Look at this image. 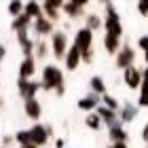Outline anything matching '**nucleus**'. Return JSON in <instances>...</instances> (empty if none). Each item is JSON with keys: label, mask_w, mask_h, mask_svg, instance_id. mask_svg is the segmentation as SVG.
I'll return each instance as SVG.
<instances>
[{"label": "nucleus", "mask_w": 148, "mask_h": 148, "mask_svg": "<svg viewBox=\"0 0 148 148\" xmlns=\"http://www.w3.org/2000/svg\"><path fill=\"white\" fill-rule=\"evenodd\" d=\"M104 6H106V11H108V15H106V19H104V28H106V34L121 38V36H123V23H121V17H119V13L114 11V2L106 0V2H104Z\"/></svg>", "instance_id": "nucleus-1"}, {"label": "nucleus", "mask_w": 148, "mask_h": 148, "mask_svg": "<svg viewBox=\"0 0 148 148\" xmlns=\"http://www.w3.org/2000/svg\"><path fill=\"white\" fill-rule=\"evenodd\" d=\"M42 87L45 89H62L64 87V74L57 66H45L42 68Z\"/></svg>", "instance_id": "nucleus-2"}, {"label": "nucleus", "mask_w": 148, "mask_h": 148, "mask_svg": "<svg viewBox=\"0 0 148 148\" xmlns=\"http://www.w3.org/2000/svg\"><path fill=\"white\" fill-rule=\"evenodd\" d=\"M51 47H53V55L57 59L66 57V49H68V34L62 30L53 32V38H51Z\"/></svg>", "instance_id": "nucleus-3"}, {"label": "nucleus", "mask_w": 148, "mask_h": 148, "mask_svg": "<svg viewBox=\"0 0 148 148\" xmlns=\"http://www.w3.org/2000/svg\"><path fill=\"white\" fill-rule=\"evenodd\" d=\"M133 62H136V51H133L129 45L121 47V51L116 53V59H114L116 68H121V70H127V68H131V66H133Z\"/></svg>", "instance_id": "nucleus-4"}, {"label": "nucleus", "mask_w": 148, "mask_h": 148, "mask_svg": "<svg viewBox=\"0 0 148 148\" xmlns=\"http://www.w3.org/2000/svg\"><path fill=\"white\" fill-rule=\"evenodd\" d=\"M91 45H93V32L87 30V28H80L74 36V47L80 51V55L87 51H91Z\"/></svg>", "instance_id": "nucleus-5"}, {"label": "nucleus", "mask_w": 148, "mask_h": 148, "mask_svg": "<svg viewBox=\"0 0 148 148\" xmlns=\"http://www.w3.org/2000/svg\"><path fill=\"white\" fill-rule=\"evenodd\" d=\"M40 83H34V80H25V78H19V83H17V89H19V95H21L25 102L28 99H34L36 97V91L40 89Z\"/></svg>", "instance_id": "nucleus-6"}, {"label": "nucleus", "mask_w": 148, "mask_h": 148, "mask_svg": "<svg viewBox=\"0 0 148 148\" xmlns=\"http://www.w3.org/2000/svg\"><path fill=\"white\" fill-rule=\"evenodd\" d=\"M95 112H97V116L102 119L104 123L110 127V129H112V127L123 125V123H121V119H119V112H114V110H110V108H106L104 104H99L97 108H95Z\"/></svg>", "instance_id": "nucleus-7"}, {"label": "nucleus", "mask_w": 148, "mask_h": 148, "mask_svg": "<svg viewBox=\"0 0 148 148\" xmlns=\"http://www.w3.org/2000/svg\"><path fill=\"white\" fill-rule=\"evenodd\" d=\"M51 136V127H45V125H34L30 129V140H32V144H36V146H42L47 144V140H49Z\"/></svg>", "instance_id": "nucleus-8"}, {"label": "nucleus", "mask_w": 148, "mask_h": 148, "mask_svg": "<svg viewBox=\"0 0 148 148\" xmlns=\"http://www.w3.org/2000/svg\"><path fill=\"white\" fill-rule=\"evenodd\" d=\"M123 80L127 83L131 91H138L140 87H142V72H140L136 66H131V68H127L125 74H123Z\"/></svg>", "instance_id": "nucleus-9"}, {"label": "nucleus", "mask_w": 148, "mask_h": 148, "mask_svg": "<svg viewBox=\"0 0 148 148\" xmlns=\"http://www.w3.org/2000/svg\"><path fill=\"white\" fill-rule=\"evenodd\" d=\"M89 2L85 0H70V2H64V11L70 15V19H76V17H83L85 15V6Z\"/></svg>", "instance_id": "nucleus-10"}, {"label": "nucleus", "mask_w": 148, "mask_h": 148, "mask_svg": "<svg viewBox=\"0 0 148 148\" xmlns=\"http://www.w3.org/2000/svg\"><path fill=\"white\" fill-rule=\"evenodd\" d=\"M136 116H138V106L131 104V102H123V106H121V110H119L121 123H131Z\"/></svg>", "instance_id": "nucleus-11"}, {"label": "nucleus", "mask_w": 148, "mask_h": 148, "mask_svg": "<svg viewBox=\"0 0 148 148\" xmlns=\"http://www.w3.org/2000/svg\"><path fill=\"white\" fill-rule=\"evenodd\" d=\"M102 104V95H97V93H89V95H85L83 99H78V108L80 110H93V108H97V106Z\"/></svg>", "instance_id": "nucleus-12"}, {"label": "nucleus", "mask_w": 148, "mask_h": 148, "mask_svg": "<svg viewBox=\"0 0 148 148\" xmlns=\"http://www.w3.org/2000/svg\"><path fill=\"white\" fill-rule=\"evenodd\" d=\"M64 59H66V68L72 72V70H76V68H78V64H80V59H83V55H80V51L72 45V47H70V51L66 53V57H64Z\"/></svg>", "instance_id": "nucleus-13"}, {"label": "nucleus", "mask_w": 148, "mask_h": 148, "mask_svg": "<svg viewBox=\"0 0 148 148\" xmlns=\"http://www.w3.org/2000/svg\"><path fill=\"white\" fill-rule=\"evenodd\" d=\"M34 72H36V57H25L21 62V66H19V78L28 80Z\"/></svg>", "instance_id": "nucleus-14"}, {"label": "nucleus", "mask_w": 148, "mask_h": 148, "mask_svg": "<svg viewBox=\"0 0 148 148\" xmlns=\"http://www.w3.org/2000/svg\"><path fill=\"white\" fill-rule=\"evenodd\" d=\"M42 9L47 11V19L55 21V19H59L57 9H64V2L62 0H47V2H42Z\"/></svg>", "instance_id": "nucleus-15"}, {"label": "nucleus", "mask_w": 148, "mask_h": 148, "mask_svg": "<svg viewBox=\"0 0 148 148\" xmlns=\"http://www.w3.org/2000/svg\"><path fill=\"white\" fill-rule=\"evenodd\" d=\"M148 108V68L142 72V87H140V99H138V108Z\"/></svg>", "instance_id": "nucleus-16"}, {"label": "nucleus", "mask_w": 148, "mask_h": 148, "mask_svg": "<svg viewBox=\"0 0 148 148\" xmlns=\"http://www.w3.org/2000/svg\"><path fill=\"white\" fill-rule=\"evenodd\" d=\"M42 114V108H40V104H38V99H28L25 102V116L32 119V121H38V116Z\"/></svg>", "instance_id": "nucleus-17"}, {"label": "nucleus", "mask_w": 148, "mask_h": 148, "mask_svg": "<svg viewBox=\"0 0 148 148\" xmlns=\"http://www.w3.org/2000/svg\"><path fill=\"white\" fill-rule=\"evenodd\" d=\"M104 47H106V51H108L110 55H116V53L121 51V38L106 34V36H104Z\"/></svg>", "instance_id": "nucleus-18"}, {"label": "nucleus", "mask_w": 148, "mask_h": 148, "mask_svg": "<svg viewBox=\"0 0 148 148\" xmlns=\"http://www.w3.org/2000/svg\"><path fill=\"white\" fill-rule=\"evenodd\" d=\"M34 30L38 32V34H53V21L51 19H47V17H40L36 19V23H34Z\"/></svg>", "instance_id": "nucleus-19"}, {"label": "nucleus", "mask_w": 148, "mask_h": 148, "mask_svg": "<svg viewBox=\"0 0 148 148\" xmlns=\"http://www.w3.org/2000/svg\"><path fill=\"white\" fill-rule=\"evenodd\" d=\"M23 13L28 17H32V19H40V17H45L42 15V4H38V2H25V9H23Z\"/></svg>", "instance_id": "nucleus-20"}, {"label": "nucleus", "mask_w": 148, "mask_h": 148, "mask_svg": "<svg viewBox=\"0 0 148 148\" xmlns=\"http://www.w3.org/2000/svg\"><path fill=\"white\" fill-rule=\"evenodd\" d=\"M102 17L97 15V13H91V15H87L85 17V28L87 30H91V32H95V30H99L102 28Z\"/></svg>", "instance_id": "nucleus-21"}, {"label": "nucleus", "mask_w": 148, "mask_h": 148, "mask_svg": "<svg viewBox=\"0 0 148 148\" xmlns=\"http://www.w3.org/2000/svg\"><path fill=\"white\" fill-rule=\"evenodd\" d=\"M30 21H32V17H28V15H25V13H21V15H19V17H15V19H13L11 28L15 30V32L28 30V25H30Z\"/></svg>", "instance_id": "nucleus-22"}, {"label": "nucleus", "mask_w": 148, "mask_h": 148, "mask_svg": "<svg viewBox=\"0 0 148 148\" xmlns=\"http://www.w3.org/2000/svg\"><path fill=\"white\" fill-rule=\"evenodd\" d=\"M108 136H110V140H112V144H116V142H127V131H125V127H123V125L112 127Z\"/></svg>", "instance_id": "nucleus-23"}, {"label": "nucleus", "mask_w": 148, "mask_h": 148, "mask_svg": "<svg viewBox=\"0 0 148 148\" xmlns=\"http://www.w3.org/2000/svg\"><path fill=\"white\" fill-rule=\"evenodd\" d=\"M89 85H91V91L93 93H97V95H106V83H104L102 76H91Z\"/></svg>", "instance_id": "nucleus-24"}, {"label": "nucleus", "mask_w": 148, "mask_h": 148, "mask_svg": "<svg viewBox=\"0 0 148 148\" xmlns=\"http://www.w3.org/2000/svg\"><path fill=\"white\" fill-rule=\"evenodd\" d=\"M85 123L89 129H99V125H102V119L97 116V112H89L87 114V119H85Z\"/></svg>", "instance_id": "nucleus-25"}, {"label": "nucleus", "mask_w": 148, "mask_h": 148, "mask_svg": "<svg viewBox=\"0 0 148 148\" xmlns=\"http://www.w3.org/2000/svg\"><path fill=\"white\" fill-rule=\"evenodd\" d=\"M36 59H45L47 57V53H49V47H47V42H45V40H40V42H36Z\"/></svg>", "instance_id": "nucleus-26"}, {"label": "nucleus", "mask_w": 148, "mask_h": 148, "mask_svg": "<svg viewBox=\"0 0 148 148\" xmlns=\"http://www.w3.org/2000/svg\"><path fill=\"white\" fill-rule=\"evenodd\" d=\"M102 102H104L106 108H110V110H114V112L119 110V102H116V97L108 95V93H106V95H102Z\"/></svg>", "instance_id": "nucleus-27"}, {"label": "nucleus", "mask_w": 148, "mask_h": 148, "mask_svg": "<svg viewBox=\"0 0 148 148\" xmlns=\"http://www.w3.org/2000/svg\"><path fill=\"white\" fill-rule=\"evenodd\" d=\"M15 140L19 142V146H28V144H32V140H30V129H28V131H19L17 136H15Z\"/></svg>", "instance_id": "nucleus-28"}, {"label": "nucleus", "mask_w": 148, "mask_h": 148, "mask_svg": "<svg viewBox=\"0 0 148 148\" xmlns=\"http://www.w3.org/2000/svg\"><path fill=\"white\" fill-rule=\"evenodd\" d=\"M23 9H25V4H23V2H11V4H9V13L13 15V19L19 17V13H21Z\"/></svg>", "instance_id": "nucleus-29"}, {"label": "nucleus", "mask_w": 148, "mask_h": 148, "mask_svg": "<svg viewBox=\"0 0 148 148\" xmlns=\"http://www.w3.org/2000/svg\"><path fill=\"white\" fill-rule=\"evenodd\" d=\"M17 40H19V45L25 47L28 42H32V40L28 38V30H21V32H17Z\"/></svg>", "instance_id": "nucleus-30"}, {"label": "nucleus", "mask_w": 148, "mask_h": 148, "mask_svg": "<svg viewBox=\"0 0 148 148\" xmlns=\"http://www.w3.org/2000/svg\"><path fill=\"white\" fill-rule=\"evenodd\" d=\"M138 11H140V15L148 17V0H140L138 2Z\"/></svg>", "instance_id": "nucleus-31"}, {"label": "nucleus", "mask_w": 148, "mask_h": 148, "mask_svg": "<svg viewBox=\"0 0 148 148\" xmlns=\"http://www.w3.org/2000/svg\"><path fill=\"white\" fill-rule=\"evenodd\" d=\"M138 47L146 53V51H148V36H140V38H138Z\"/></svg>", "instance_id": "nucleus-32"}, {"label": "nucleus", "mask_w": 148, "mask_h": 148, "mask_svg": "<svg viewBox=\"0 0 148 148\" xmlns=\"http://www.w3.org/2000/svg\"><path fill=\"white\" fill-rule=\"evenodd\" d=\"M83 59H85V62H93V51H87V53H83Z\"/></svg>", "instance_id": "nucleus-33"}, {"label": "nucleus", "mask_w": 148, "mask_h": 148, "mask_svg": "<svg viewBox=\"0 0 148 148\" xmlns=\"http://www.w3.org/2000/svg\"><path fill=\"white\" fill-rule=\"evenodd\" d=\"M142 140H144V142L148 144V123L144 125V129H142Z\"/></svg>", "instance_id": "nucleus-34"}, {"label": "nucleus", "mask_w": 148, "mask_h": 148, "mask_svg": "<svg viewBox=\"0 0 148 148\" xmlns=\"http://www.w3.org/2000/svg\"><path fill=\"white\" fill-rule=\"evenodd\" d=\"M112 148H129V146H127V142H116L112 144Z\"/></svg>", "instance_id": "nucleus-35"}, {"label": "nucleus", "mask_w": 148, "mask_h": 148, "mask_svg": "<svg viewBox=\"0 0 148 148\" xmlns=\"http://www.w3.org/2000/svg\"><path fill=\"white\" fill-rule=\"evenodd\" d=\"M6 55V47L4 45H0V62H2V57Z\"/></svg>", "instance_id": "nucleus-36"}, {"label": "nucleus", "mask_w": 148, "mask_h": 148, "mask_svg": "<svg viewBox=\"0 0 148 148\" xmlns=\"http://www.w3.org/2000/svg\"><path fill=\"white\" fill-rule=\"evenodd\" d=\"M64 144H66V142H64L62 138H59V140H55V146H57V148H64Z\"/></svg>", "instance_id": "nucleus-37"}, {"label": "nucleus", "mask_w": 148, "mask_h": 148, "mask_svg": "<svg viewBox=\"0 0 148 148\" xmlns=\"http://www.w3.org/2000/svg\"><path fill=\"white\" fill-rule=\"evenodd\" d=\"M11 142H13V138H2V144H4V146H9Z\"/></svg>", "instance_id": "nucleus-38"}, {"label": "nucleus", "mask_w": 148, "mask_h": 148, "mask_svg": "<svg viewBox=\"0 0 148 148\" xmlns=\"http://www.w3.org/2000/svg\"><path fill=\"white\" fill-rule=\"evenodd\" d=\"M21 148H38L36 144H28V146H21Z\"/></svg>", "instance_id": "nucleus-39"}, {"label": "nucleus", "mask_w": 148, "mask_h": 148, "mask_svg": "<svg viewBox=\"0 0 148 148\" xmlns=\"http://www.w3.org/2000/svg\"><path fill=\"white\" fill-rule=\"evenodd\" d=\"M144 62H146V66H148V51L144 53Z\"/></svg>", "instance_id": "nucleus-40"}, {"label": "nucleus", "mask_w": 148, "mask_h": 148, "mask_svg": "<svg viewBox=\"0 0 148 148\" xmlns=\"http://www.w3.org/2000/svg\"><path fill=\"white\" fill-rule=\"evenodd\" d=\"M108 148H112V146H108Z\"/></svg>", "instance_id": "nucleus-41"}, {"label": "nucleus", "mask_w": 148, "mask_h": 148, "mask_svg": "<svg viewBox=\"0 0 148 148\" xmlns=\"http://www.w3.org/2000/svg\"><path fill=\"white\" fill-rule=\"evenodd\" d=\"M146 148H148V146H146Z\"/></svg>", "instance_id": "nucleus-42"}]
</instances>
